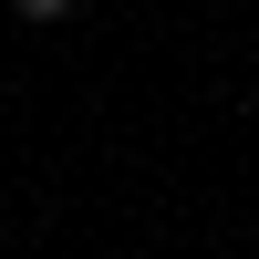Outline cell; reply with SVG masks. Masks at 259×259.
<instances>
[{
    "instance_id": "cell-1",
    "label": "cell",
    "mask_w": 259,
    "mask_h": 259,
    "mask_svg": "<svg viewBox=\"0 0 259 259\" xmlns=\"http://www.w3.org/2000/svg\"><path fill=\"white\" fill-rule=\"evenodd\" d=\"M11 11H21V21H62L73 0H11Z\"/></svg>"
}]
</instances>
